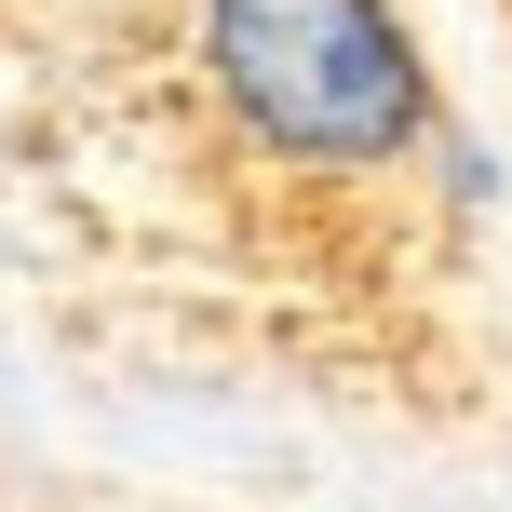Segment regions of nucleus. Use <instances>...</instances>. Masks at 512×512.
Returning a JSON list of instances; mask_svg holds the SVG:
<instances>
[{
  "instance_id": "1",
  "label": "nucleus",
  "mask_w": 512,
  "mask_h": 512,
  "mask_svg": "<svg viewBox=\"0 0 512 512\" xmlns=\"http://www.w3.org/2000/svg\"><path fill=\"white\" fill-rule=\"evenodd\" d=\"M0 337L472 432L499 189L405 0H0Z\"/></svg>"
}]
</instances>
